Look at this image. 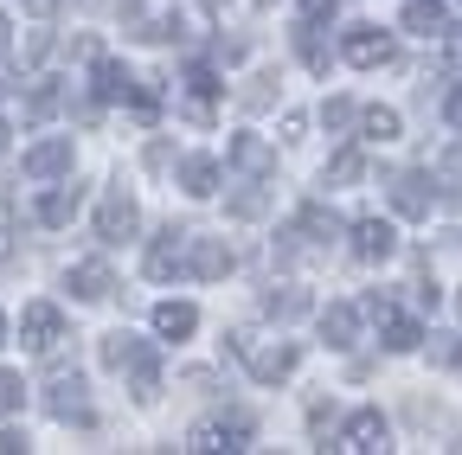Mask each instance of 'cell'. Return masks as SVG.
Instances as JSON below:
<instances>
[{"label":"cell","mask_w":462,"mask_h":455,"mask_svg":"<svg viewBox=\"0 0 462 455\" xmlns=\"http://www.w3.org/2000/svg\"><path fill=\"white\" fill-rule=\"evenodd\" d=\"M404 26H411L418 39H437L443 32V7L437 0H411V7H404Z\"/></svg>","instance_id":"44dd1931"},{"label":"cell","mask_w":462,"mask_h":455,"mask_svg":"<svg viewBox=\"0 0 462 455\" xmlns=\"http://www.w3.org/2000/svg\"><path fill=\"white\" fill-rule=\"evenodd\" d=\"M340 449H354V455L385 449V417H379V411H354V417L340 423Z\"/></svg>","instance_id":"52a82bcc"},{"label":"cell","mask_w":462,"mask_h":455,"mask_svg":"<svg viewBox=\"0 0 462 455\" xmlns=\"http://www.w3.org/2000/svg\"><path fill=\"white\" fill-rule=\"evenodd\" d=\"M26 405V385H20V372H7V366H0V417H14Z\"/></svg>","instance_id":"4316f807"},{"label":"cell","mask_w":462,"mask_h":455,"mask_svg":"<svg viewBox=\"0 0 462 455\" xmlns=\"http://www.w3.org/2000/svg\"><path fill=\"white\" fill-rule=\"evenodd\" d=\"M0 90H7V84H0Z\"/></svg>","instance_id":"ee69618b"},{"label":"cell","mask_w":462,"mask_h":455,"mask_svg":"<svg viewBox=\"0 0 462 455\" xmlns=\"http://www.w3.org/2000/svg\"><path fill=\"white\" fill-rule=\"evenodd\" d=\"M84 7H109V0H84Z\"/></svg>","instance_id":"60d3db41"},{"label":"cell","mask_w":462,"mask_h":455,"mask_svg":"<svg viewBox=\"0 0 462 455\" xmlns=\"http://www.w3.org/2000/svg\"><path fill=\"white\" fill-rule=\"evenodd\" d=\"M245 442H251V417H238V411H231V417H212V423H199L187 449H245Z\"/></svg>","instance_id":"8992f818"},{"label":"cell","mask_w":462,"mask_h":455,"mask_svg":"<svg viewBox=\"0 0 462 455\" xmlns=\"http://www.w3.org/2000/svg\"><path fill=\"white\" fill-rule=\"evenodd\" d=\"M26 174L32 180H58V174H71V135H51V141H39V148H26Z\"/></svg>","instance_id":"5b68a950"},{"label":"cell","mask_w":462,"mask_h":455,"mask_svg":"<svg viewBox=\"0 0 462 455\" xmlns=\"http://www.w3.org/2000/svg\"><path fill=\"white\" fill-rule=\"evenodd\" d=\"M263 314H270V321H302V314H309V296H302V289H270V296H263Z\"/></svg>","instance_id":"ffe728a7"},{"label":"cell","mask_w":462,"mask_h":455,"mask_svg":"<svg viewBox=\"0 0 462 455\" xmlns=\"http://www.w3.org/2000/svg\"><path fill=\"white\" fill-rule=\"evenodd\" d=\"M296 347H263V353H251V378L257 385H276V378H289V372H296Z\"/></svg>","instance_id":"2e32d148"},{"label":"cell","mask_w":462,"mask_h":455,"mask_svg":"<svg viewBox=\"0 0 462 455\" xmlns=\"http://www.w3.org/2000/svg\"><path fill=\"white\" fill-rule=\"evenodd\" d=\"M340 59H346V65H360V71L385 65V59H392V32H379V26H346Z\"/></svg>","instance_id":"6da1fadb"},{"label":"cell","mask_w":462,"mask_h":455,"mask_svg":"<svg viewBox=\"0 0 462 455\" xmlns=\"http://www.w3.org/2000/svg\"><path fill=\"white\" fill-rule=\"evenodd\" d=\"M97 359H103L109 372H135V366H142V359H154V353L142 347L135 333H103V347H97Z\"/></svg>","instance_id":"30bf717a"},{"label":"cell","mask_w":462,"mask_h":455,"mask_svg":"<svg viewBox=\"0 0 462 455\" xmlns=\"http://www.w3.org/2000/svg\"><path fill=\"white\" fill-rule=\"evenodd\" d=\"M0 340H7V314H0Z\"/></svg>","instance_id":"b9f144b4"},{"label":"cell","mask_w":462,"mask_h":455,"mask_svg":"<svg viewBox=\"0 0 462 455\" xmlns=\"http://www.w3.org/2000/svg\"><path fill=\"white\" fill-rule=\"evenodd\" d=\"M51 109H58V90H32V116H39V123L51 116Z\"/></svg>","instance_id":"1f68e13d"},{"label":"cell","mask_w":462,"mask_h":455,"mask_svg":"<svg viewBox=\"0 0 462 455\" xmlns=\"http://www.w3.org/2000/svg\"><path fill=\"white\" fill-rule=\"evenodd\" d=\"M231 160H238L245 174H270V148H263L257 135H238V141H231Z\"/></svg>","instance_id":"7402d4cb"},{"label":"cell","mask_w":462,"mask_h":455,"mask_svg":"<svg viewBox=\"0 0 462 455\" xmlns=\"http://www.w3.org/2000/svg\"><path fill=\"white\" fill-rule=\"evenodd\" d=\"M263 205H270V199H263L257 187H245V193H231V218H263Z\"/></svg>","instance_id":"f1b7e54d"},{"label":"cell","mask_w":462,"mask_h":455,"mask_svg":"<svg viewBox=\"0 0 462 455\" xmlns=\"http://www.w3.org/2000/svg\"><path fill=\"white\" fill-rule=\"evenodd\" d=\"M309 7V20H334V0H302Z\"/></svg>","instance_id":"e575fe53"},{"label":"cell","mask_w":462,"mask_h":455,"mask_svg":"<svg viewBox=\"0 0 462 455\" xmlns=\"http://www.w3.org/2000/svg\"><path fill=\"white\" fill-rule=\"evenodd\" d=\"M321 123H328V129H346V123H354V103H346V96H334V103L321 109Z\"/></svg>","instance_id":"f546056e"},{"label":"cell","mask_w":462,"mask_h":455,"mask_svg":"<svg viewBox=\"0 0 462 455\" xmlns=\"http://www.w3.org/2000/svg\"><path fill=\"white\" fill-rule=\"evenodd\" d=\"M360 129H366V141H392V135H398V109H379V103H373L366 116H360Z\"/></svg>","instance_id":"d4e9b609"},{"label":"cell","mask_w":462,"mask_h":455,"mask_svg":"<svg viewBox=\"0 0 462 455\" xmlns=\"http://www.w3.org/2000/svg\"><path fill=\"white\" fill-rule=\"evenodd\" d=\"M45 51H51V32H32V39H26V59L39 65V59H45Z\"/></svg>","instance_id":"d6a6232c"},{"label":"cell","mask_w":462,"mask_h":455,"mask_svg":"<svg viewBox=\"0 0 462 455\" xmlns=\"http://www.w3.org/2000/svg\"><path fill=\"white\" fill-rule=\"evenodd\" d=\"M199 7H206V14H218V7H225V0H199Z\"/></svg>","instance_id":"74e56055"},{"label":"cell","mask_w":462,"mask_h":455,"mask_svg":"<svg viewBox=\"0 0 462 455\" xmlns=\"http://www.w3.org/2000/svg\"><path fill=\"white\" fill-rule=\"evenodd\" d=\"M90 90H97V103H129V96H135V77H129L123 65H116V59H97Z\"/></svg>","instance_id":"7c38bea8"},{"label":"cell","mask_w":462,"mask_h":455,"mask_svg":"<svg viewBox=\"0 0 462 455\" xmlns=\"http://www.w3.org/2000/svg\"><path fill=\"white\" fill-rule=\"evenodd\" d=\"M135 224H142V212H135V199H123V193H109V199L97 205V238H103V244H129Z\"/></svg>","instance_id":"3957f363"},{"label":"cell","mask_w":462,"mask_h":455,"mask_svg":"<svg viewBox=\"0 0 462 455\" xmlns=\"http://www.w3.org/2000/svg\"><path fill=\"white\" fill-rule=\"evenodd\" d=\"M20 449H26V436H20V430H0V455H20Z\"/></svg>","instance_id":"836d02e7"},{"label":"cell","mask_w":462,"mask_h":455,"mask_svg":"<svg viewBox=\"0 0 462 455\" xmlns=\"http://www.w3.org/2000/svg\"><path fill=\"white\" fill-rule=\"evenodd\" d=\"M20 340H26L32 353H51L58 340H65V314H58L51 302H32V308L20 314Z\"/></svg>","instance_id":"7a4b0ae2"},{"label":"cell","mask_w":462,"mask_h":455,"mask_svg":"<svg viewBox=\"0 0 462 455\" xmlns=\"http://www.w3.org/2000/svg\"><path fill=\"white\" fill-rule=\"evenodd\" d=\"M65 282H71V296H78V302H103V296L116 289L103 263H71V276H65Z\"/></svg>","instance_id":"e0dca14e"},{"label":"cell","mask_w":462,"mask_h":455,"mask_svg":"<svg viewBox=\"0 0 462 455\" xmlns=\"http://www.w3.org/2000/svg\"><path fill=\"white\" fill-rule=\"evenodd\" d=\"M456 366H462V347H456Z\"/></svg>","instance_id":"7bdbcfd3"},{"label":"cell","mask_w":462,"mask_h":455,"mask_svg":"<svg viewBox=\"0 0 462 455\" xmlns=\"http://www.w3.org/2000/svg\"><path fill=\"white\" fill-rule=\"evenodd\" d=\"M45 411L58 423H90V397H84V378H51V397H45Z\"/></svg>","instance_id":"277c9868"},{"label":"cell","mask_w":462,"mask_h":455,"mask_svg":"<svg viewBox=\"0 0 462 455\" xmlns=\"http://www.w3.org/2000/svg\"><path fill=\"white\" fill-rule=\"evenodd\" d=\"M430 199H437V187H430L424 174H398V180H392V205H398L404 218H424Z\"/></svg>","instance_id":"8fae6325"},{"label":"cell","mask_w":462,"mask_h":455,"mask_svg":"<svg viewBox=\"0 0 462 455\" xmlns=\"http://www.w3.org/2000/svg\"><path fill=\"white\" fill-rule=\"evenodd\" d=\"M296 45H302V65H315V71L328 65V45H321V26H315V20L296 32Z\"/></svg>","instance_id":"83f0119b"},{"label":"cell","mask_w":462,"mask_h":455,"mask_svg":"<svg viewBox=\"0 0 462 455\" xmlns=\"http://www.w3.org/2000/svg\"><path fill=\"white\" fill-rule=\"evenodd\" d=\"M32 14H51V0H32Z\"/></svg>","instance_id":"f35d334b"},{"label":"cell","mask_w":462,"mask_h":455,"mask_svg":"<svg viewBox=\"0 0 462 455\" xmlns=\"http://www.w3.org/2000/svg\"><path fill=\"white\" fill-rule=\"evenodd\" d=\"M225 269H231V250H225L218 238H193V276H199V282H218Z\"/></svg>","instance_id":"ac0fdd59"},{"label":"cell","mask_w":462,"mask_h":455,"mask_svg":"<svg viewBox=\"0 0 462 455\" xmlns=\"http://www.w3.org/2000/svg\"><path fill=\"white\" fill-rule=\"evenodd\" d=\"M418 340H424V333H418V321H404V314H385V347H392V353H411Z\"/></svg>","instance_id":"cb8c5ba5"},{"label":"cell","mask_w":462,"mask_h":455,"mask_svg":"<svg viewBox=\"0 0 462 455\" xmlns=\"http://www.w3.org/2000/svg\"><path fill=\"white\" fill-rule=\"evenodd\" d=\"M78 205H84L78 187H51V193L39 199V224H45V232H58V224H71V218H78Z\"/></svg>","instance_id":"5bb4252c"},{"label":"cell","mask_w":462,"mask_h":455,"mask_svg":"<svg viewBox=\"0 0 462 455\" xmlns=\"http://www.w3.org/2000/svg\"><path fill=\"white\" fill-rule=\"evenodd\" d=\"M193 327H199V308H193V302H161V308H154V333H161V340H187Z\"/></svg>","instance_id":"9a60e30c"},{"label":"cell","mask_w":462,"mask_h":455,"mask_svg":"<svg viewBox=\"0 0 462 455\" xmlns=\"http://www.w3.org/2000/svg\"><path fill=\"white\" fill-rule=\"evenodd\" d=\"M321 340H328L334 353H346V347H354V340H360V314L346 308V302H334V308L321 314Z\"/></svg>","instance_id":"4fadbf2b"},{"label":"cell","mask_w":462,"mask_h":455,"mask_svg":"<svg viewBox=\"0 0 462 455\" xmlns=\"http://www.w3.org/2000/svg\"><path fill=\"white\" fill-rule=\"evenodd\" d=\"M270 84H276V77H251V90H245V109H270V96H276Z\"/></svg>","instance_id":"4dcf8cb0"},{"label":"cell","mask_w":462,"mask_h":455,"mask_svg":"<svg viewBox=\"0 0 462 455\" xmlns=\"http://www.w3.org/2000/svg\"><path fill=\"white\" fill-rule=\"evenodd\" d=\"M302 232H309V238H321V244H328V238H334V232H340V218H334V212H321V205H302Z\"/></svg>","instance_id":"484cf974"},{"label":"cell","mask_w":462,"mask_h":455,"mask_svg":"<svg viewBox=\"0 0 462 455\" xmlns=\"http://www.w3.org/2000/svg\"><path fill=\"white\" fill-rule=\"evenodd\" d=\"M7 32H14V26H7V20H0V59H7V51H14V39H7Z\"/></svg>","instance_id":"8d00e7d4"},{"label":"cell","mask_w":462,"mask_h":455,"mask_svg":"<svg viewBox=\"0 0 462 455\" xmlns=\"http://www.w3.org/2000/svg\"><path fill=\"white\" fill-rule=\"evenodd\" d=\"M187 244H193V238L180 232V224H167V232L148 244V276H154V282H161V276H173V269L187 263Z\"/></svg>","instance_id":"ba28073f"},{"label":"cell","mask_w":462,"mask_h":455,"mask_svg":"<svg viewBox=\"0 0 462 455\" xmlns=\"http://www.w3.org/2000/svg\"><path fill=\"white\" fill-rule=\"evenodd\" d=\"M0 154H7V123H0Z\"/></svg>","instance_id":"ab89813d"},{"label":"cell","mask_w":462,"mask_h":455,"mask_svg":"<svg viewBox=\"0 0 462 455\" xmlns=\"http://www.w3.org/2000/svg\"><path fill=\"white\" fill-rule=\"evenodd\" d=\"M180 187H187L193 199H206V193L218 187V167H212L206 154H193V160H180Z\"/></svg>","instance_id":"d6986e66"},{"label":"cell","mask_w":462,"mask_h":455,"mask_svg":"<svg viewBox=\"0 0 462 455\" xmlns=\"http://www.w3.org/2000/svg\"><path fill=\"white\" fill-rule=\"evenodd\" d=\"M443 109H449V123L462 129V90H449V103H443Z\"/></svg>","instance_id":"d590c367"},{"label":"cell","mask_w":462,"mask_h":455,"mask_svg":"<svg viewBox=\"0 0 462 455\" xmlns=\"http://www.w3.org/2000/svg\"><path fill=\"white\" fill-rule=\"evenodd\" d=\"M392 250H398V232H392L385 218H360V224H354V257H366V263H385Z\"/></svg>","instance_id":"9c48e42d"},{"label":"cell","mask_w":462,"mask_h":455,"mask_svg":"<svg viewBox=\"0 0 462 455\" xmlns=\"http://www.w3.org/2000/svg\"><path fill=\"white\" fill-rule=\"evenodd\" d=\"M360 174H366V154H360V148H340V154L328 160V180H334V187H354Z\"/></svg>","instance_id":"603a6c76"}]
</instances>
